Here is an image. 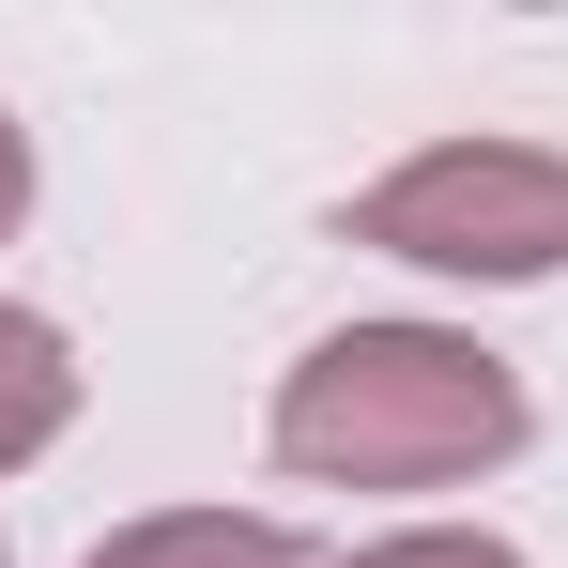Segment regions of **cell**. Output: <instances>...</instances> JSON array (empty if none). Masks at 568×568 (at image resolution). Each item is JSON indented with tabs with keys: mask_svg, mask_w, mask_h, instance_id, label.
Returning a JSON list of instances; mask_svg holds the SVG:
<instances>
[{
	"mask_svg": "<svg viewBox=\"0 0 568 568\" xmlns=\"http://www.w3.org/2000/svg\"><path fill=\"white\" fill-rule=\"evenodd\" d=\"M523 430H538L523 369L462 323H338L277 384V462L323 491H462L523 462Z\"/></svg>",
	"mask_w": 568,
	"mask_h": 568,
	"instance_id": "obj_1",
	"label": "cell"
},
{
	"mask_svg": "<svg viewBox=\"0 0 568 568\" xmlns=\"http://www.w3.org/2000/svg\"><path fill=\"white\" fill-rule=\"evenodd\" d=\"M338 231L415 262V277H491V292L568 277V154H538V139H430L384 185H354Z\"/></svg>",
	"mask_w": 568,
	"mask_h": 568,
	"instance_id": "obj_2",
	"label": "cell"
},
{
	"mask_svg": "<svg viewBox=\"0 0 568 568\" xmlns=\"http://www.w3.org/2000/svg\"><path fill=\"white\" fill-rule=\"evenodd\" d=\"M93 568H323L292 523H262V507H154V523H123Z\"/></svg>",
	"mask_w": 568,
	"mask_h": 568,
	"instance_id": "obj_3",
	"label": "cell"
},
{
	"mask_svg": "<svg viewBox=\"0 0 568 568\" xmlns=\"http://www.w3.org/2000/svg\"><path fill=\"white\" fill-rule=\"evenodd\" d=\"M78 430V354H62V323L47 307H0V476L47 462Z\"/></svg>",
	"mask_w": 568,
	"mask_h": 568,
	"instance_id": "obj_4",
	"label": "cell"
},
{
	"mask_svg": "<svg viewBox=\"0 0 568 568\" xmlns=\"http://www.w3.org/2000/svg\"><path fill=\"white\" fill-rule=\"evenodd\" d=\"M338 568H523V554L476 538V523H415V538H369V554H338Z\"/></svg>",
	"mask_w": 568,
	"mask_h": 568,
	"instance_id": "obj_5",
	"label": "cell"
},
{
	"mask_svg": "<svg viewBox=\"0 0 568 568\" xmlns=\"http://www.w3.org/2000/svg\"><path fill=\"white\" fill-rule=\"evenodd\" d=\"M16 215H31V123L0 108V246H16Z\"/></svg>",
	"mask_w": 568,
	"mask_h": 568,
	"instance_id": "obj_6",
	"label": "cell"
}]
</instances>
